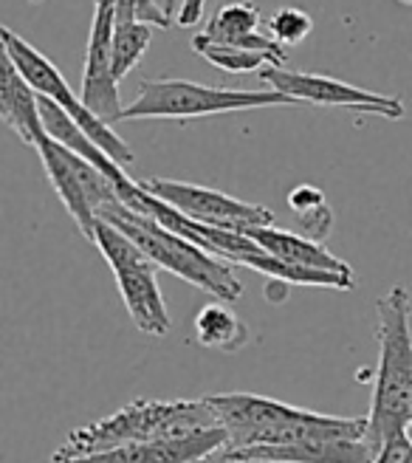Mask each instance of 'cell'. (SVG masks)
I'll list each match as a JSON object with an SVG mask.
<instances>
[{"label":"cell","instance_id":"10","mask_svg":"<svg viewBox=\"0 0 412 463\" xmlns=\"http://www.w3.org/2000/svg\"><path fill=\"white\" fill-rule=\"evenodd\" d=\"M260 80L286 94L294 102H308V105H325V108H348L361 113H376L384 119H401L404 102L396 97H381L373 90L356 88L351 82H342L325 74H305V71H288V68H263Z\"/></svg>","mask_w":412,"mask_h":463},{"label":"cell","instance_id":"20","mask_svg":"<svg viewBox=\"0 0 412 463\" xmlns=\"http://www.w3.org/2000/svg\"><path fill=\"white\" fill-rule=\"evenodd\" d=\"M288 206L300 215L303 226L308 229V238L323 243V238L328 235L331 223H333V213H331L323 190L311 187V184H300V187H294L288 193Z\"/></svg>","mask_w":412,"mask_h":463},{"label":"cell","instance_id":"3","mask_svg":"<svg viewBox=\"0 0 412 463\" xmlns=\"http://www.w3.org/2000/svg\"><path fill=\"white\" fill-rule=\"evenodd\" d=\"M218 415L206 399H181V402H155L142 399L108 415L102 421L74 430L54 458H80L97 455L108 449H119L130 444L170 441L187 438L203 430H215Z\"/></svg>","mask_w":412,"mask_h":463},{"label":"cell","instance_id":"23","mask_svg":"<svg viewBox=\"0 0 412 463\" xmlns=\"http://www.w3.org/2000/svg\"><path fill=\"white\" fill-rule=\"evenodd\" d=\"M203 4L206 0H181V12H178V26H195L203 17Z\"/></svg>","mask_w":412,"mask_h":463},{"label":"cell","instance_id":"18","mask_svg":"<svg viewBox=\"0 0 412 463\" xmlns=\"http://www.w3.org/2000/svg\"><path fill=\"white\" fill-rule=\"evenodd\" d=\"M192 49H195L198 57H203L206 62H212L215 68L229 71V74H251V71H263V68L271 65V60L263 57V54L238 49V45L215 43V40L203 37V34L192 37Z\"/></svg>","mask_w":412,"mask_h":463},{"label":"cell","instance_id":"22","mask_svg":"<svg viewBox=\"0 0 412 463\" xmlns=\"http://www.w3.org/2000/svg\"><path fill=\"white\" fill-rule=\"evenodd\" d=\"M409 449H412L409 435L407 432H398V435L390 438V441H384V447L379 449V455H376L373 463H407Z\"/></svg>","mask_w":412,"mask_h":463},{"label":"cell","instance_id":"15","mask_svg":"<svg viewBox=\"0 0 412 463\" xmlns=\"http://www.w3.org/2000/svg\"><path fill=\"white\" fill-rule=\"evenodd\" d=\"M255 243H260L268 254H274L277 260L305 269V271H325V274H345L353 277V269L339 260L336 254H331L323 243L305 238V235H294V232H286L280 226H255L243 232Z\"/></svg>","mask_w":412,"mask_h":463},{"label":"cell","instance_id":"21","mask_svg":"<svg viewBox=\"0 0 412 463\" xmlns=\"http://www.w3.org/2000/svg\"><path fill=\"white\" fill-rule=\"evenodd\" d=\"M268 34L277 40L280 45H300L308 34H311V29H314V20H311V14L308 12H303V9H296V6H283V9H277L271 14V20H268Z\"/></svg>","mask_w":412,"mask_h":463},{"label":"cell","instance_id":"6","mask_svg":"<svg viewBox=\"0 0 412 463\" xmlns=\"http://www.w3.org/2000/svg\"><path fill=\"white\" fill-rule=\"evenodd\" d=\"M94 246L102 251V258L108 260L113 277H117L119 294L125 299L130 319L136 322V328L150 336H167L173 319L155 280V263L122 229L108 223L105 218L97 221Z\"/></svg>","mask_w":412,"mask_h":463},{"label":"cell","instance_id":"19","mask_svg":"<svg viewBox=\"0 0 412 463\" xmlns=\"http://www.w3.org/2000/svg\"><path fill=\"white\" fill-rule=\"evenodd\" d=\"M153 37V26L147 23H117L113 34V77L119 82L142 62Z\"/></svg>","mask_w":412,"mask_h":463},{"label":"cell","instance_id":"2","mask_svg":"<svg viewBox=\"0 0 412 463\" xmlns=\"http://www.w3.org/2000/svg\"><path fill=\"white\" fill-rule=\"evenodd\" d=\"M409 294L396 286L379 303V367L373 384V404L368 412V441L373 452L407 432L412 424V328H409Z\"/></svg>","mask_w":412,"mask_h":463},{"label":"cell","instance_id":"13","mask_svg":"<svg viewBox=\"0 0 412 463\" xmlns=\"http://www.w3.org/2000/svg\"><path fill=\"white\" fill-rule=\"evenodd\" d=\"M215 460L226 463H373L376 452L364 438H311L286 447L223 449Z\"/></svg>","mask_w":412,"mask_h":463},{"label":"cell","instance_id":"12","mask_svg":"<svg viewBox=\"0 0 412 463\" xmlns=\"http://www.w3.org/2000/svg\"><path fill=\"white\" fill-rule=\"evenodd\" d=\"M229 447L226 430H203L187 438H170V441L130 444L119 449H108L97 455L80 458H54L52 463H210Z\"/></svg>","mask_w":412,"mask_h":463},{"label":"cell","instance_id":"26","mask_svg":"<svg viewBox=\"0 0 412 463\" xmlns=\"http://www.w3.org/2000/svg\"><path fill=\"white\" fill-rule=\"evenodd\" d=\"M32 4H40V0H32Z\"/></svg>","mask_w":412,"mask_h":463},{"label":"cell","instance_id":"14","mask_svg":"<svg viewBox=\"0 0 412 463\" xmlns=\"http://www.w3.org/2000/svg\"><path fill=\"white\" fill-rule=\"evenodd\" d=\"M201 34L215 43L238 45V49L263 54L271 60L274 68H283V62L288 60L286 45H280L268 34V29H263L260 9L255 4H248V0H238V4L220 6L210 17V23H206Z\"/></svg>","mask_w":412,"mask_h":463},{"label":"cell","instance_id":"9","mask_svg":"<svg viewBox=\"0 0 412 463\" xmlns=\"http://www.w3.org/2000/svg\"><path fill=\"white\" fill-rule=\"evenodd\" d=\"M142 187L158 201L170 203L173 210H178L184 218L203 223V226H212V229L248 232L255 226H274V213H268L266 206L232 198L210 187H198V184L147 178L142 181Z\"/></svg>","mask_w":412,"mask_h":463},{"label":"cell","instance_id":"1","mask_svg":"<svg viewBox=\"0 0 412 463\" xmlns=\"http://www.w3.org/2000/svg\"><path fill=\"white\" fill-rule=\"evenodd\" d=\"M218 415V427L229 435V452L251 447H286L311 438H368V415L342 419L323 415L255 392L206 396Z\"/></svg>","mask_w":412,"mask_h":463},{"label":"cell","instance_id":"8","mask_svg":"<svg viewBox=\"0 0 412 463\" xmlns=\"http://www.w3.org/2000/svg\"><path fill=\"white\" fill-rule=\"evenodd\" d=\"M34 150L40 153L45 175H49L52 187L65 203L68 215L77 221L82 235L94 243V229H97L99 213L105 206L119 201L117 184H113L99 167L85 161L82 156L57 145L54 138H49V133L40 138Z\"/></svg>","mask_w":412,"mask_h":463},{"label":"cell","instance_id":"4","mask_svg":"<svg viewBox=\"0 0 412 463\" xmlns=\"http://www.w3.org/2000/svg\"><path fill=\"white\" fill-rule=\"evenodd\" d=\"M99 218L122 229L158 269H164V271L181 277V280H187L190 286L212 294L218 303L229 306L243 294V286L238 280L232 263H226V260L215 258L212 251L201 249L198 243L175 235L173 229L158 223L153 215L133 213L130 206L117 201V203L105 206Z\"/></svg>","mask_w":412,"mask_h":463},{"label":"cell","instance_id":"17","mask_svg":"<svg viewBox=\"0 0 412 463\" xmlns=\"http://www.w3.org/2000/svg\"><path fill=\"white\" fill-rule=\"evenodd\" d=\"M195 336L203 347L235 354L248 342V328L229 306H206L195 317Z\"/></svg>","mask_w":412,"mask_h":463},{"label":"cell","instance_id":"25","mask_svg":"<svg viewBox=\"0 0 412 463\" xmlns=\"http://www.w3.org/2000/svg\"><path fill=\"white\" fill-rule=\"evenodd\" d=\"M398 4H404V6H412V0H398Z\"/></svg>","mask_w":412,"mask_h":463},{"label":"cell","instance_id":"16","mask_svg":"<svg viewBox=\"0 0 412 463\" xmlns=\"http://www.w3.org/2000/svg\"><path fill=\"white\" fill-rule=\"evenodd\" d=\"M0 116L23 138V145L37 147V142L45 136L37 90L20 77V71L6 54H4V80H0Z\"/></svg>","mask_w":412,"mask_h":463},{"label":"cell","instance_id":"24","mask_svg":"<svg viewBox=\"0 0 412 463\" xmlns=\"http://www.w3.org/2000/svg\"><path fill=\"white\" fill-rule=\"evenodd\" d=\"M155 4L162 6V12H164L170 20L178 23V12H181V4H178V0H155Z\"/></svg>","mask_w":412,"mask_h":463},{"label":"cell","instance_id":"7","mask_svg":"<svg viewBox=\"0 0 412 463\" xmlns=\"http://www.w3.org/2000/svg\"><path fill=\"white\" fill-rule=\"evenodd\" d=\"M0 43H4V54L14 62L20 77L37 90V97L57 102L90 138H94V145L102 147L113 161H117V165H122V167L133 165L136 156H133L130 145L108 122H102L99 116L82 102V97H77L74 90L68 88L65 77L57 71V65L49 57L40 54L34 45H29L26 40L17 37L6 26L0 29Z\"/></svg>","mask_w":412,"mask_h":463},{"label":"cell","instance_id":"5","mask_svg":"<svg viewBox=\"0 0 412 463\" xmlns=\"http://www.w3.org/2000/svg\"><path fill=\"white\" fill-rule=\"evenodd\" d=\"M271 105H296L274 88L260 90H235L198 85L190 80H145L139 97L122 110V122L127 119H201V116L255 110Z\"/></svg>","mask_w":412,"mask_h":463},{"label":"cell","instance_id":"11","mask_svg":"<svg viewBox=\"0 0 412 463\" xmlns=\"http://www.w3.org/2000/svg\"><path fill=\"white\" fill-rule=\"evenodd\" d=\"M113 34H117V0H97L85 52L82 102L110 128L113 122H122L125 110L119 99V80L113 77Z\"/></svg>","mask_w":412,"mask_h":463}]
</instances>
